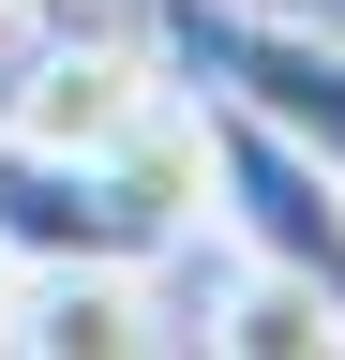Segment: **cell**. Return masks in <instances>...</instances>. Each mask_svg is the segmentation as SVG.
<instances>
[{"mask_svg": "<svg viewBox=\"0 0 345 360\" xmlns=\"http://www.w3.org/2000/svg\"><path fill=\"white\" fill-rule=\"evenodd\" d=\"M150 45L181 60V90H210V105L300 135V150L345 180V30H330V15H271V0H165Z\"/></svg>", "mask_w": 345, "mask_h": 360, "instance_id": "2", "label": "cell"}, {"mask_svg": "<svg viewBox=\"0 0 345 360\" xmlns=\"http://www.w3.org/2000/svg\"><path fill=\"white\" fill-rule=\"evenodd\" d=\"M195 225V105H165L120 150H30L0 135V270H150Z\"/></svg>", "mask_w": 345, "mask_h": 360, "instance_id": "1", "label": "cell"}, {"mask_svg": "<svg viewBox=\"0 0 345 360\" xmlns=\"http://www.w3.org/2000/svg\"><path fill=\"white\" fill-rule=\"evenodd\" d=\"M210 345H226V360H345V315L300 285V270H255V255H240V285H226V315H210Z\"/></svg>", "mask_w": 345, "mask_h": 360, "instance_id": "6", "label": "cell"}, {"mask_svg": "<svg viewBox=\"0 0 345 360\" xmlns=\"http://www.w3.org/2000/svg\"><path fill=\"white\" fill-rule=\"evenodd\" d=\"M150 105H165V90H150V60H120V45H91V30H75L60 60L30 75L15 105H0V135H30V150H120Z\"/></svg>", "mask_w": 345, "mask_h": 360, "instance_id": "4", "label": "cell"}, {"mask_svg": "<svg viewBox=\"0 0 345 360\" xmlns=\"http://www.w3.org/2000/svg\"><path fill=\"white\" fill-rule=\"evenodd\" d=\"M0 15H30V30H75V15H91V0H0Z\"/></svg>", "mask_w": 345, "mask_h": 360, "instance_id": "7", "label": "cell"}, {"mask_svg": "<svg viewBox=\"0 0 345 360\" xmlns=\"http://www.w3.org/2000/svg\"><path fill=\"white\" fill-rule=\"evenodd\" d=\"M0 345H30V360H136L150 300H136V270H30V300H0Z\"/></svg>", "mask_w": 345, "mask_h": 360, "instance_id": "5", "label": "cell"}, {"mask_svg": "<svg viewBox=\"0 0 345 360\" xmlns=\"http://www.w3.org/2000/svg\"><path fill=\"white\" fill-rule=\"evenodd\" d=\"M181 105H195V180H210V210H226V240L255 270H300V285L345 315V180L300 150V135L210 105V90H181Z\"/></svg>", "mask_w": 345, "mask_h": 360, "instance_id": "3", "label": "cell"}]
</instances>
